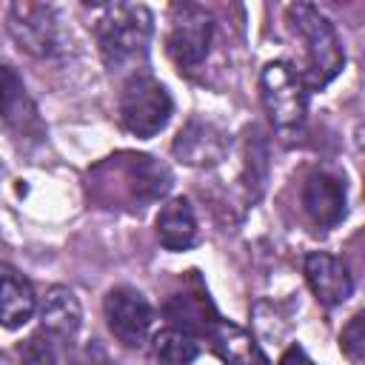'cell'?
Masks as SVG:
<instances>
[{
    "mask_svg": "<svg viewBox=\"0 0 365 365\" xmlns=\"http://www.w3.org/2000/svg\"><path fill=\"white\" fill-rule=\"evenodd\" d=\"M0 117L20 143H40L46 137L37 103L11 66H0Z\"/></svg>",
    "mask_w": 365,
    "mask_h": 365,
    "instance_id": "obj_9",
    "label": "cell"
},
{
    "mask_svg": "<svg viewBox=\"0 0 365 365\" xmlns=\"http://www.w3.org/2000/svg\"><path fill=\"white\" fill-rule=\"evenodd\" d=\"M9 31L14 43L31 57H54L60 51V23L57 11L48 3H11L9 6Z\"/></svg>",
    "mask_w": 365,
    "mask_h": 365,
    "instance_id": "obj_7",
    "label": "cell"
},
{
    "mask_svg": "<svg viewBox=\"0 0 365 365\" xmlns=\"http://www.w3.org/2000/svg\"><path fill=\"white\" fill-rule=\"evenodd\" d=\"M171 188L168 168L148 154H114L88 171V194L106 208L143 211Z\"/></svg>",
    "mask_w": 365,
    "mask_h": 365,
    "instance_id": "obj_1",
    "label": "cell"
},
{
    "mask_svg": "<svg viewBox=\"0 0 365 365\" xmlns=\"http://www.w3.org/2000/svg\"><path fill=\"white\" fill-rule=\"evenodd\" d=\"M211 339H214V348L225 365H268L257 339L245 328H240L228 319H217Z\"/></svg>",
    "mask_w": 365,
    "mask_h": 365,
    "instance_id": "obj_17",
    "label": "cell"
},
{
    "mask_svg": "<svg viewBox=\"0 0 365 365\" xmlns=\"http://www.w3.org/2000/svg\"><path fill=\"white\" fill-rule=\"evenodd\" d=\"M279 365H314V362L308 359V354H305L299 345H291V348H285V354L279 356Z\"/></svg>",
    "mask_w": 365,
    "mask_h": 365,
    "instance_id": "obj_21",
    "label": "cell"
},
{
    "mask_svg": "<svg viewBox=\"0 0 365 365\" xmlns=\"http://www.w3.org/2000/svg\"><path fill=\"white\" fill-rule=\"evenodd\" d=\"M214 37V20L202 6L182 3L174 6L171 14V31H168V54L180 71H197L208 51Z\"/></svg>",
    "mask_w": 365,
    "mask_h": 365,
    "instance_id": "obj_6",
    "label": "cell"
},
{
    "mask_svg": "<svg viewBox=\"0 0 365 365\" xmlns=\"http://www.w3.org/2000/svg\"><path fill=\"white\" fill-rule=\"evenodd\" d=\"M40 319H43V331L48 336L74 339L83 325V308H80L77 294L66 285H51L40 305Z\"/></svg>",
    "mask_w": 365,
    "mask_h": 365,
    "instance_id": "obj_14",
    "label": "cell"
},
{
    "mask_svg": "<svg viewBox=\"0 0 365 365\" xmlns=\"http://www.w3.org/2000/svg\"><path fill=\"white\" fill-rule=\"evenodd\" d=\"M103 311H106V322L108 331L128 348H137L145 342L148 328H151V305L148 299L131 288V285H117L106 294L103 299Z\"/></svg>",
    "mask_w": 365,
    "mask_h": 365,
    "instance_id": "obj_8",
    "label": "cell"
},
{
    "mask_svg": "<svg viewBox=\"0 0 365 365\" xmlns=\"http://www.w3.org/2000/svg\"><path fill=\"white\" fill-rule=\"evenodd\" d=\"M305 279L314 291V297L322 305H342L351 291H354V279L345 268L342 259H336L334 254L325 251H314L305 257Z\"/></svg>",
    "mask_w": 365,
    "mask_h": 365,
    "instance_id": "obj_12",
    "label": "cell"
},
{
    "mask_svg": "<svg viewBox=\"0 0 365 365\" xmlns=\"http://www.w3.org/2000/svg\"><path fill=\"white\" fill-rule=\"evenodd\" d=\"M197 339L177 328H163L151 339V354L160 365H191L197 359Z\"/></svg>",
    "mask_w": 365,
    "mask_h": 365,
    "instance_id": "obj_18",
    "label": "cell"
},
{
    "mask_svg": "<svg viewBox=\"0 0 365 365\" xmlns=\"http://www.w3.org/2000/svg\"><path fill=\"white\" fill-rule=\"evenodd\" d=\"M288 23L305 43L311 83L314 86L331 83L342 71V63H345L342 43H339L331 20L311 3H294V6H288Z\"/></svg>",
    "mask_w": 365,
    "mask_h": 365,
    "instance_id": "obj_4",
    "label": "cell"
},
{
    "mask_svg": "<svg viewBox=\"0 0 365 365\" xmlns=\"http://www.w3.org/2000/svg\"><path fill=\"white\" fill-rule=\"evenodd\" d=\"M54 348L48 342V334H34L31 339H26V345L20 348V365H54Z\"/></svg>",
    "mask_w": 365,
    "mask_h": 365,
    "instance_id": "obj_19",
    "label": "cell"
},
{
    "mask_svg": "<svg viewBox=\"0 0 365 365\" xmlns=\"http://www.w3.org/2000/svg\"><path fill=\"white\" fill-rule=\"evenodd\" d=\"M259 91L265 114L277 134L282 140H294L302 131L308 114V91L302 77L285 60H274L259 74Z\"/></svg>",
    "mask_w": 365,
    "mask_h": 365,
    "instance_id": "obj_3",
    "label": "cell"
},
{
    "mask_svg": "<svg viewBox=\"0 0 365 365\" xmlns=\"http://www.w3.org/2000/svg\"><path fill=\"white\" fill-rule=\"evenodd\" d=\"M165 317L171 322V328L188 334V336H200V334H208L214 331L217 325V311L208 299V294L200 288V291H182V294H174L168 302H165Z\"/></svg>",
    "mask_w": 365,
    "mask_h": 365,
    "instance_id": "obj_13",
    "label": "cell"
},
{
    "mask_svg": "<svg viewBox=\"0 0 365 365\" xmlns=\"http://www.w3.org/2000/svg\"><path fill=\"white\" fill-rule=\"evenodd\" d=\"M157 240L168 251H185L197 240V220L194 208L185 197L168 200L157 214Z\"/></svg>",
    "mask_w": 365,
    "mask_h": 365,
    "instance_id": "obj_16",
    "label": "cell"
},
{
    "mask_svg": "<svg viewBox=\"0 0 365 365\" xmlns=\"http://www.w3.org/2000/svg\"><path fill=\"white\" fill-rule=\"evenodd\" d=\"M34 291L31 282L11 268L9 262H0V325L3 328H20L34 314Z\"/></svg>",
    "mask_w": 365,
    "mask_h": 365,
    "instance_id": "obj_15",
    "label": "cell"
},
{
    "mask_svg": "<svg viewBox=\"0 0 365 365\" xmlns=\"http://www.w3.org/2000/svg\"><path fill=\"white\" fill-rule=\"evenodd\" d=\"M171 111L174 100L157 77L137 71L125 80L120 91V123L125 125V131L148 140L168 125Z\"/></svg>",
    "mask_w": 365,
    "mask_h": 365,
    "instance_id": "obj_5",
    "label": "cell"
},
{
    "mask_svg": "<svg viewBox=\"0 0 365 365\" xmlns=\"http://www.w3.org/2000/svg\"><path fill=\"white\" fill-rule=\"evenodd\" d=\"M151 11L140 3H111L100 9L94 20V37L100 54L111 71L137 66L148 54L151 43Z\"/></svg>",
    "mask_w": 365,
    "mask_h": 365,
    "instance_id": "obj_2",
    "label": "cell"
},
{
    "mask_svg": "<svg viewBox=\"0 0 365 365\" xmlns=\"http://www.w3.org/2000/svg\"><path fill=\"white\" fill-rule=\"evenodd\" d=\"M339 348L345 351V356H351L354 362L362 359V348H365V334H362V314H354L351 322L342 328L339 334Z\"/></svg>",
    "mask_w": 365,
    "mask_h": 365,
    "instance_id": "obj_20",
    "label": "cell"
},
{
    "mask_svg": "<svg viewBox=\"0 0 365 365\" xmlns=\"http://www.w3.org/2000/svg\"><path fill=\"white\" fill-rule=\"evenodd\" d=\"M302 208L314 225H336L345 214V182L328 171H314L302 185Z\"/></svg>",
    "mask_w": 365,
    "mask_h": 365,
    "instance_id": "obj_11",
    "label": "cell"
},
{
    "mask_svg": "<svg viewBox=\"0 0 365 365\" xmlns=\"http://www.w3.org/2000/svg\"><path fill=\"white\" fill-rule=\"evenodd\" d=\"M228 151V137L222 128H217L208 120H188L177 140H174V154L177 160H182L185 165L194 168H208L217 165Z\"/></svg>",
    "mask_w": 365,
    "mask_h": 365,
    "instance_id": "obj_10",
    "label": "cell"
}]
</instances>
